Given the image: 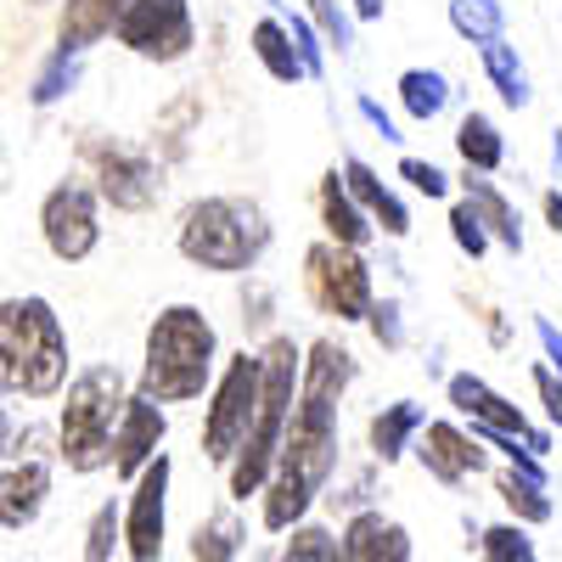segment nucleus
<instances>
[{"instance_id":"7","label":"nucleus","mask_w":562,"mask_h":562,"mask_svg":"<svg viewBox=\"0 0 562 562\" xmlns=\"http://www.w3.org/2000/svg\"><path fill=\"white\" fill-rule=\"evenodd\" d=\"M259 389H265V355H254V349L231 355L214 383V400L203 411V456L214 467H231L243 456L254 416H259Z\"/></svg>"},{"instance_id":"23","label":"nucleus","mask_w":562,"mask_h":562,"mask_svg":"<svg viewBox=\"0 0 562 562\" xmlns=\"http://www.w3.org/2000/svg\"><path fill=\"white\" fill-rule=\"evenodd\" d=\"M467 203H473L479 209V220L490 225V237L501 243V248H512V254H524V220H518V209H512L501 192H495V186L479 175V169H467Z\"/></svg>"},{"instance_id":"31","label":"nucleus","mask_w":562,"mask_h":562,"mask_svg":"<svg viewBox=\"0 0 562 562\" xmlns=\"http://www.w3.org/2000/svg\"><path fill=\"white\" fill-rule=\"evenodd\" d=\"M119 546H124V512H119V501H102L97 512H90V529H85L79 562H113Z\"/></svg>"},{"instance_id":"30","label":"nucleus","mask_w":562,"mask_h":562,"mask_svg":"<svg viewBox=\"0 0 562 562\" xmlns=\"http://www.w3.org/2000/svg\"><path fill=\"white\" fill-rule=\"evenodd\" d=\"M450 29L473 45H490L506 29V7L501 0H450Z\"/></svg>"},{"instance_id":"24","label":"nucleus","mask_w":562,"mask_h":562,"mask_svg":"<svg viewBox=\"0 0 562 562\" xmlns=\"http://www.w3.org/2000/svg\"><path fill=\"white\" fill-rule=\"evenodd\" d=\"M243 540H248V524L231 506H220V512H209V518L192 529L186 551H192V562H237L243 557Z\"/></svg>"},{"instance_id":"26","label":"nucleus","mask_w":562,"mask_h":562,"mask_svg":"<svg viewBox=\"0 0 562 562\" xmlns=\"http://www.w3.org/2000/svg\"><path fill=\"white\" fill-rule=\"evenodd\" d=\"M456 153H461L467 169L495 175V169L506 164V140H501L495 119H484V113H461V124H456Z\"/></svg>"},{"instance_id":"42","label":"nucleus","mask_w":562,"mask_h":562,"mask_svg":"<svg viewBox=\"0 0 562 562\" xmlns=\"http://www.w3.org/2000/svg\"><path fill=\"white\" fill-rule=\"evenodd\" d=\"M546 220H551V231L562 237V192H546Z\"/></svg>"},{"instance_id":"19","label":"nucleus","mask_w":562,"mask_h":562,"mask_svg":"<svg viewBox=\"0 0 562 562\" xmlns=\"http://www.w3.org/2000/svg\"><path fill=\"white\" fill-rule=\"evenodd\" d=\"M130 12V0H63V18H57V45L68 52H90V45H102L108 34H119Z\"/></svg>"},{"instance_id":"21","label":"nucleus","mask_w":562,"mask_h":562,"mask_svg":"<svg viewBox=\"0 0 562 562\" xmlns=\"http://www.w3.org/2000/svg\"><path fill=\"white\" fill-rule=\"evenodd\" d=\"M248 52L259 57V68H265L276 85H299V79H310V63H304V52H299L293 29L281 23V18H259V23H254V34H248Z\"/></svg>"},{"instance_id":"34","label":"nucleus","mask_w":562,"mask_h":562,"mask_svg":"<svg viewBox=\"0 0 562 562\" xmlns=\"http://www.w3.org/2000/svg\"><path fill=\"white\" fill-rule=\"evenodd\" d=\"M450 237H456V248H461L467 259H484V254H490V243H495V237H490V225L479 220V209L467 203V198H461V203H450Z\"/></svg>"},{"instance_id":"17","label":"nucleus","mask_w":562,"mask_h":562,"mask_svg":"<svg viewBox=\"0 0 562 562\" xmlns=\"http://www.w3.org/2000/svg\"><path fill=\"white\" fill-rule=\"evenodd\" d=\"M315 203H321V225H326V237H333V243H344V248H366L371 237H378V225H371V214H366L360 198L349 192L344 169H326V175H321Z\"/></svg>"},{"instance_id":"33","label":"nucleus","mask_w":562,"mask_h":562,"mask_svg":"<svg viewBox=\"0 0 562 562\" xmlns=\"http://www.w3.org/2000/svg\"><path fill=\"white\" fill-rule=\"evenodd\" d=\"M74 79H79V52L57 45V52H52V63L40 68V79H34V90H29V102H34V108H52V102L63 97V90H68Z\"/></svg>"},{"instance_id":"27","label":"nucleus","mask_w":562,"mask_h":562,"mask_svg":"<svg viewBox=\"0 0 562 562\" xmlns=\"http://www.w3.org/2000/svg\"><path fill=\"white\" fill-rule=\"evenodd\" d=\"M400 108L416 119V124H434L445 108H450V79L439 68H405L400 74Z\"/></svg>"},{"instance_id":"10","label":"nucleus","mask_w":562,"mask_h":562,"mask_svg":"<svg viewBox=\"0 0 562 562\" xmlns=\"http://www.w3.org/2000/svg\"><path fill=\"white\" fill-rule=\"evenodd\" d=\"M97 198L102 192H90V186H79V180H63V186L45 192V203H40V237H45V248H52V259L79 265V259L97 254V243H102Z\"/></svg>"},{"instance_id":"9","label":"nucleus","mask_w":562,"mask_h":562,"mask_svg":"<svg viewBox=\"0 0 562 562\" xmlns=\"http://www.w3.org/2000/svg\"><path fill=\"white\" fill-rule=\"evenodd\" d=\"M119 45L135 52L140 63H180L198 45V23L186 0H130L119 23Z\"/></svg>"},{"instance_id":"6","label":"nucleus","mask_w":562,"mask_h":562,"mask_svg":"<svg viewBox=\"0 0 562 562\" xmlns=\"http://www.w3.org/2000/svg\"><path fill=\"white\" fill-rule=\"evenodd\" d=\"M180 254L220 270V276H248L265 248H270V220L254 198H198L180 209V231H175Z\"/></svg>"},{"instance_id":"25","label":"nucleus","mask_w":562,"mask_h":562,"mask_svg":"<svg viewBox=\"0 0 562 562\" xmlns=\"http://www.w3.org/2000/svg\"><path fill=\"white\" fill-rule=\"evenodd\" d=\"M479 57H484V74H490L495 97H501L506 108H529V102H535L529 68H524V57H518V45H506V34L490 40V45H479Z\"/></svg>"},{"instance_id":"41","label":"nucleus","mask_w":562,"mask_h":562,"mask_svg":"<svg viewBox=\"0 0 562 562\" xmlns=\"http://www.w3.org/2000/svg\"><path fill=\"white\" fill-rule=\"evenodd\" d=\"M355 108H360V119H366V124H371V130H378V135H383V140H400V130H394V119H389V113H383V102H371V97H360V102H355Z\"/></svg>"},{"instance_id":"29","label":"nucleus","mask_w":562,"mask_h":562,"mask_svg":"<svg viewBox=\"0 0 562 562\" xmlns=\"http://www.w3.org/2000/svg\"><path fill=\"white\" fill-rule=\"evenodd\" d=\"M479 557L484 562H540V551H535V529L529 524H490V529H479Z\"/></svg>"},{"instance_id":"16","label":"nucleus","mask_w":562,"mask_h":562,"mask_svg":"<svg viewBox=\"0 0 562 562\" xmlns=\"http://www.w3.org/2000/svg\"><path fill=\"white\" fill-rule=\"evenodd\" d=\"M45 495H52V461H40V456H12L7 461V479H0V524H7V535L29 529L40 518V506Z\"/></svg>"},{"instance_id":"43","label":"nucleus","mask_w":562,"mask_h":562,"mask_svg":"<svg viewBox=\"0 0 562 562\" xmlns=\"http://www.w3.org/2000/svg\"><path fill=\"white\" fill-rule=\"evenodd\" d=\"M355 18L360 23H378L383 18V0H355Z\"/></svg>"},{"instance_id":"36","label":"nucleus","mask_w":562,"mask_h":562,"mask_svg":"<svg viewBox=\"0 0 562 562\" xmlns=\"http://www.w3.org/2000/svg\"><path fill=\"white\" fill-rule=\"evenodd\" d=\"M400 180H411V192L422 198H450V175L428 158H400Z\"/></svg>"},{"instance_id":"18","label":"nucleus","mask_w":562,"mask_h":562,"mask_svg":"<svg viewBox=\"0 0 562 562\" xmlns=\"http://www.w3.org/2000/svg\"><path fill=\"white\" fill-rule=\"evenodd\" d=\"M344 562H411V535L383 512H355L344 524Z\"/></svg>"},{"instance_id":"20","label":"nucleus","mask_w":562,"mask_h":562,"mask_svg":"<svg viewBox=\"0 0 562 562\" xmlns=\"http://www.w3.org/2000/svg\"><path fill=\"white\" fill-rule=\"evenodd\" d=\"M338 169H344V180H349V192L360 198V209L371 214V225L389 231V237H411V214H405V203L389 192V186L378 180V169H371L366 158H355V153H349Z\"/></svg>"},{"instance_id":"28","label":"nucleus","mask_w":562,"mask_h":562,"mask_svg":"<svg viewBox=\"0 0 562 562\" xmlns=\"http://www.w3.org/2000/svg\"><path fill=\"white\" fill-rule=\"evenodd\" d=\"M495 490H501V501H506V512L518 524H551V495H546V484H535V479H524L518 467H501L495 473Z\"/></svg>"},{"instance_id":"3","label":"nucleus","mask_w":562,"mask_h":562,"mask_svg":"<svg viewBox=\"0 0 562 562\" xmlns=\"http://www.w3.org/2000/svg\"><path fill=\"white\" fill-rule=\"evenodd\" d=\"M220 360V333L198 304H169L147 326V360H140V394L158 405H186L198 400L214 378Z\"/></svg>"},{"instance_id":"38","label":"nucleus","mask_w":562,"mask_h":562,"mask_svg":"<svg viewBox=\"0 0 562 562\" xmlns=\"http://www.w3.org/2000/svg\"><path fill=\"white\" fill-rule=\"evenodd\" d=\"M288 29H293V40H299V52H304V63H310V79H321V52H326V40L315 34V18H288Z\"/></svg>"},{"instance_id":"4","label":"nucleus","mask_w":562,"mask_h":562,"mask_svg":"<svg viewBox=\"0 0 562 562\" xmlns=\"http://www.w3.org/2000/svg\"><path fill=\"white\" fill-rule=\"evenodd\" d=\"M259 355H265V389H259V416H254V434H248L243 456L225 467L231 473V501H254L276 479L281 445H288V428H293L299 383H304V349L288 333H276Z\"/></svg>"},{"instance_id":"11","label":"nucleus","mask_w":562,"mask_h":562,"mask_svg":"<svg viewBox=\"0 0 562 562\" xmlns=\"http://www.w3.org/2000/svg\"><path fill=\"white\" fill-rule=\"evenodd\" d=\"M445 389H450V405H456L467 422H473V434H479V439H524L535 456L551 450V434L535 428V422H529L518 405H512L506 394H495V389L479 378V371H456Z\"/></svg>"},{"instance_id":"5","label":"nucleus","mask_w":562,"mask_h":562,"mask_svg":"<svg viewBox=\"0 0 562 562\" xmlns=\"http://www.w3.org/2000/svg\"><path fill=\"white\" fill-rule=\"evenodd\" d=\"M124 405H130V389L113 360H90L74 371L63 416H57V456L68 473H102V467H113V439H119Z\"/></svg>"},{"instance_id":"40","label":"nucleus","mask_w":562,"mask_h":562,"mask_svg":"<svg viewBox=\"0 0 562 562\" xmlns=\"http://www.w3.org/2000/svg\"><path fill=\"white\" fill-rule=\"evenodd\" d=\"M535 338H540V349H546L551 371H557V378H562V326H557L551 315H535Z\"/></svg>"},{"instance_id":"37","label":"nucleus","mask_w":562,"mask_h":562,"mask_svg":"<svg viewBox=\"0 0 562 562\" xmlns=\"http://www.w3.org/2000/svg\"><path fill=\"white\" fill-rule=\"evenodd\" d=\"M535 394H540V405H546V416H551V428H562V378L551 371V360H535Z\"/></svg>"},{"instance_id":"35","label":"nucleus","mask_w":562,"mask_h":562,"mask_svg":"<svg viewBox=\"0 0 562 562\" xmlns=\"http://www.w3.org/2000/svg\"><path fill=\"white\" fill-rule=\"evenodd\" d=\"M310 18H315V29H321L326 45H338V52H349V45H355V18L338 7V0H310Z\"/></svg>"},{"instance_id":"15","label":"nucleus","mask_w":562,"mask_h":562,"mask_svg":"<svg viewBox=\"0 0 562 562\" xmlns=\"http://www.w3.org/2000/svg\"><path fill=\"white\" fill-rule=\"evenodd\" d=\"M416 456H422V467H428V479H439V484H450V490L490 467L484 439L467 434V428H456V422H428V428H422V439H416Z\"/></svg>"},{"instance_id":"2","label":"nucleus","mask_w":562,"mask_h":562,"mask_svg":"<svg viewBox=\"0 0 562 562\" xmlns=\"http://www.w3.org/2000/svg\"><path fill=\"white\" fill-rule=\"evenodd\" d=\"M68 383V333L52 299H7L0 304V389L7 400H52Z\"/></svg>"},{"instance_id":"22","label":"nucleus","mask_w":562,"mask_h":562,"mask_svg":"<svg viewBox=\"0 0 562 562\" xmlns=\"http://www.w3.org/2000/svg\"><path fill=\"white\" fill-rule=\"evenodd\" d=\"M422 428H428V411L416 400H394L371 416V450H378V461H400L422 439Z\"/></svg>"},{"instance_id":"1","label":"nucleus","mask_w":562,"mask_h":562,"mask_svg":"<svg viewBox=\"0 0 562 562\" xmlns=\"http://www.w3.org/2000/svg\"><path fill=\"white\" fill-rule=\"evenodd\" d=\"M355 383V355L338 338H321L304 349V383L293 405V428L281 445L276 479L265 484V529L270 535H293L304 524V512L315 506L321 484L338 467V405Z\"/></svg>"},{"instance_id":"32","label":"nucleus","mask_w":562,"mask_h":562,"mask_svg":"<svg viewBox=\"0 0 562 562\" xmlns=\"http://www.w3.org/2000/svg\"><path fill=\"white\" fill-rule=\"evenodd\" d=\"M276 562H344V535L321 529V524H299Z\"/></svg>"},{"instance_id":"39","label":"nucleus","mask_w":562,"mask_h":562,"mask_svg":"<svg viewBox=\"0 0 562 562\" xmlns=\"http://www.w3.org/2000/svg\"><path fill=\"white\" fill-rule=\"evenodd\" d=\"M366 326H371V333H378V344H389V349H400V344H405V326H400V304H394V299H383L378 310H371V321H366Z\"/></svg>"},{"instance_id":"8","label":"nucleus","mask_w":562,"mask_h":562,"mask_svg":"<svg viewBox=\"0 0 562 562\" xmlns=\"http://www.w3.org/2000/svg\"><path fill=\"white\" fill-rule=\"evenodd\" d=\"M304 293L321 315H338V321H371V310H378L371 265L360 259V248H344L333 237L304 254Z\"/></svg>"},{"instance_id":"12","label":"nucleus","mask_w":562,"mask_h":562,"mask_svg":"<svg viewBox=\"0 0 562 562\" xmlns=\"http://www.w3.org/2000/svg\"><path fill=\"white\" fill-rule=\"evenodd\" d=\"M169 473L175 461L158 456L147 473L130 484L124 506V557L130 562H164V529H169Z\"/></svg>"},{"instance_id":"14","label":"nucleus","mask_w":562,"mask_h":562,"mask_svg":"<svg viewBox=\"0 0 562 562\" xmlns=\"http://www.w3.org/2000/svg\"><path fill=\"white\" fill-rule=\"evenodd\" d=\"M164 434H169V416L153 394H130L124 422H119V439H113V473L124 484H135L147 467L164 456Z\"/></svg>"},{"instance_id":"13","label":"nucleus","mask_w":562,"mask_h":562,"mask_svg":"<svg viewBox=\"0 0 562 562\" xmlns=\"http://www.w3.org/2000/svg\"><path fill=\"white\" fill-rule=\"evenodd\" d=\"M90 164H97V192H102V203H113V209H124V214H147L153 203H158V169H153V158L147 153H135V147H124V140H90Z\"/></svg>"}]
</instances>
